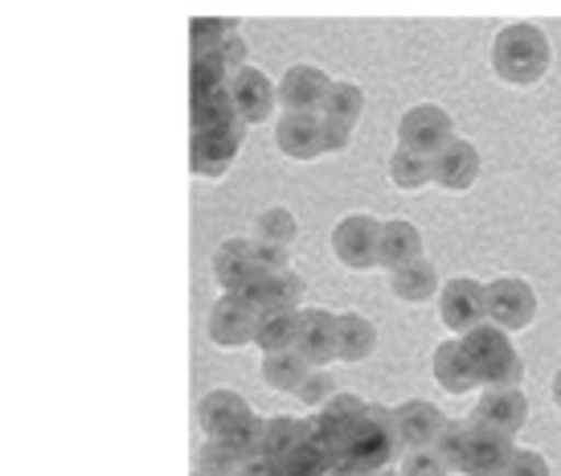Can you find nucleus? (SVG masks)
Here are the masks:
<instances>
[{
	"label": "nucleus",
	"instance_id": "nucleus-7",
	"mask_svg": "<svg viewBox=\"0 0 561 476\" xmlns=\"http://www.w3.org/2000/svg\"><path fill=\"white\" fill-rule=\"evenodd\" d=\"M377 238H381V218L357 209V214H344L341 223L332 226L328 242H332V254H336L341 268L369 271L377 268Z\"/></svg>",
	"mask_w": 561,
	"mask_h": 476
},
{
	"label": "nucleus",
	"instance_id": "nucleus-39",
	"mask_svg": "<svg viewBox=\"0 0 561 476\" xmlns=\"http://www.w3.org/2000/svg\"><path fill=\"white\" fill-rule=\"evenodd\" d=\"M353 132H357V127L320 120V144H324V152H348V148H353Z\"/></svg>",
	"mask_w": 561,
	"mask_h": 476
},
{
	"label": "nucleus",
	"instance_id": "nucleus-31",
	"mask_svg": "<svg viewBox=\"0 0 561 476\" xmlns=\"http://www.w3.org/2000/svg\"><path fill=\"white\" fill-rule=\"evenodd\" d=\"M238 33V16H193L188 21V42L193 54H214V49Z\"/></svg>",
	"mask_w": 561,
	"mask_h": 476
},
{
	"label": "nucleus",
	"instance_id": "nucleus-2",
	"mask_svg": "<svg viewBox=\"0 0 561 476\" xmlns=\"http://www.w3.org/2000/svg\"><path fill=\"white\" fill-rule=\"evenodd\" d=\"M393 452H402L398 435H393V407L369 403L365 419L344 440V456L324 476H360V473H377V468H390Z\"/></svg>",
	"mask_w": 561,
	"mask_h": 476
},
{
	"label": "nucleus",
	"instance_id": "nucleus-37",
	"mask_svg": "<svg viewBox=\"0 0 561 476\" xmlns=\"http://www.w3.org/2000/svg\"><path fill=\"white\" fill-rule=\"evenodd\" d=\"M214 58L221 63V70L226 75H234V70H242V66H250V46H247V37H242V30L234 33V37H226L218 49H214Z\"/></svg>",
	"mask_w": 561,
	"mask_h": 476
},
{
	"label": "nucleus",
	"instance_id": "nucleus-35",
	"mask_svg": "<svg viewBox=\"0 0 561 476\" xmlns=\"http://www.w3.org/2000/svg\"><path fill=\"white\" fill-rule=\"evenodd\" d=\"M398 473L402 476H451V468L438 461L435 447H410L398 464Z\"/></svg>",
	"mask_w": 561,
	"mask_h": 476
},
{
	"label": "nucleus",
	"instance_id": "nucleus-18",
	"mask_svg": "<svg viewBox=\"0 0 561 476\" xmlns=\"http://www.w3.org/2000/svg\"><path fill=\"white\" fill-rule=\"evenodd\" d=\"M275 148L283 157L299 160V165H312L324 157V144H320V115L312 112H279L275 115Z\"/></svg>",
	"mask_w": 561,
	"mask_h": 476
},
{
	"label": "nucleus",
	"instance_id": "nucleus-4",
	"mask_svg": "<svg viewBox=\"0 0 561 476\" xmlns=\"http://www.w3.org/2000/svg\"><path fill=\"white\" fill-rule=\"evenodd\" d=\"M537 313H541V301L525 275H496L492 284H483V320L504 329L508 337L533 329Z\"/></svg>",
	"mask_w": 561,
	"mask_h": 476
},
{
	"label": "nucleus",
	"instance_id": "nucleus-22",
	"mask_svg": "<svg viewBox=\"0 0 561 476\" xmlns=\"http://www.w3.org/2000/svg\"><path fill=\"white\" fill-rule=\"evenodd\" d=\"M438 287H443V275H438V268L431 259H414V263L390 271V292H393V301H402V304L435 301Z\"/></svg>",
	"mask_w": 561,
	"mask_h": 476
},
{
	"label": "nucleus",
	"instance_id": "nucleus-42",
	"mask_svg": "<svg viewBox=\"0 0 561 476\" xmlns=\"http://www.w3.org/2000/svg\"><path fill=\"white\" fill-rule=\"evenodd\" d=\"M360 476H402V473H398V468L390 464V468H377V473H360Z\"/></svg>",
	"mask_w": 561,
	"mask_h": 476
},
{
	"label": "nucleus",
	"instance_id": "nucleus-19",
	"mask_svg": "<svg viewBox=\"0 0 561 476\" xmlns=\"http://www.w3.org/2000/svg\"><path fill=\"white\" fill-rule=\"evenodd\" d=\"M414 259H426V238L414 223H405V218H390V223H381V238H377V268L386 271H398L405 263H414Z\"/></svg>",
	"mask_w": 561,
	"mask_h": 476
},
{
	"label": "nucleus",
	"instance_id": "nucleus-1",
	"mask_svg": "<svg viewBox=\"0 0 561 476\" xmlns=\"http://www.w3.org/2000/svg\"><path fill=\"white\" fill-rule=\"evenodd\" d=\"M488 63H492V75H496L504 87L529 91V87H537V82L546 79L549 66H553L549 33L541 30V25H533V21H513V25L496 30Z\"/></svg>",
	"mask_w": 561,
	"mask_h": 476
},
{
	"label": "nucleus",
	"instance_id": "nucleus-32",
	"mask_svg": "<svg viewBox=\"0 0 561 476\" xmlns=\"http://www.w3.org/2000/svg\"><path fill=\"white\" fill-rule=\"evenodd\" d=\"M242 461L226 440H205L197 447V476H238Z\"/></svg>",
	"mask_w": 561,
	"mask_h": 476
},
{
	"label": "nucleus",
	"instance_id": "nucleus-9",
	"mask_svg": "<svg viewBox=\"0 0 561 476\" xmlns=\"http://www.w3.org/2000/svg\"><path fill=\"white\" fill-rule=\"evenodd\" d=\"M226 95H230V107L247 127L263 124L279 112V99H275V79H266L259 66H242L226 79Z\"/></svg>",
	"mask_w": 561,
	"mask_h": 476
},
{
	"label": "nucleus",
	"instance_id": "nucleus-38",
	"mask_svg": "<svg viewBox=\"0 0 561 476\" xmlns=\"http://www.w3.org/2000/svg\"><path fill=\"white\" fill-rule=\"evenodd\" d=\"M250 254H254V268L259 271H287L291 268V259H287V247H271V242H259V238H250Z\"/></svg>",
	"mask_w": 561,
	"mask_h": 476
},
{
	"label": "nucleus",
	"instance_id": "nucleus-28",
	"mask_svg": "<svg viewBox=\"0 0 561 476\" xmlns=\"http://www.w3.org/2000/svg\"><path fill=\"white\" fill-rule=\"evenodd\" d=\"M312 365L304 362L296 350H283V353H266L263 358V382L275 390V395H296V386L308 378Z\"/></svg>",
	"mask_w": 561,
	"mask_h": 476
},
{
	"label": "nucleus",
	"instance_id": "nucleus-25",
	"mask_svg": "<svg viewBox=\"0 0 561 476\" xmlns=\"http://www.w3.org/2000/svg\"><path fill=\"white\" fill-rule=\"evenodd\" d=\"M360 115H365V91L348 79H332V87H328V95H324V107H320V120L357 127Z\"/></svg>",
	"mask_w": 561,
	"mask_h": 476
},
{
	"label": "nucleus",
	"instance_id": "nucleus-41",
	"mask_svg": "<svg viewBox=\"0 0 561 476\" xmlns=\"http://www.w3.org/2000/svg\"><path fill=\"white\" fill-rule=\"evenodd\" d=\"M549 395H553V403H558V411H561V365H558V374H553V382H549Z\"/></svg>",
	"mask_w": 561,
	"mask_h": 476
},
{
	"label": "nucleus",
	"instance_id": "nucleus-15",
	"mask_svg": "<svg viewBox=\"0 0 561 476\" xmlns=\"http://www.w3.org/2000/svg\"><path fill=\"white\" fill-rule=\"evenodd\" d=\"M254 308L247 301H238L234 292H221L218 304L209 308V320H205V333L218 350H242L254 337Z\"/></svg>",
	"mask_w": 561,
	"mask_h": 476
},
{
	"label": "nucleus",
	"instance_id": "nucleus-43",
	"mask_svg": "<svg viewBox=\"0 0 561 476\" xmlns=\"http://www.w3.org/2000/svg\"><path fill=\"white\" fill-rule=\"evenodd\" d=\"M193 476H197V473H193Z\"/></svg>",
	"mask_w": 561,
	"mask_h": 476
},
{
	"label": "nucleus",
	"instance_id": "nucleus-16",
	"mask_svg": "<svg viewBox=\"0 0 561 476\" xmlns=\"http://www.w3.org/2000/svg\"><path fill=\"white\" fill-rule=\"evenodd\" d=\"M443 423H447V415L431 398H405V403L393 407V435H398L402 452H410V447H431Z\"/></svg>",
	"mask_w": 561,
	"mask_h": 476
},
{
	"label": "nucleus",
	"instance_id": "nucleus-33",
	"mask_svg": "<svg viewBox=\"0 0 561 476\" xmlns=\"http://www.w3.org/2000/svg\"><path fill=\"white\" fill-rule=\"evenodd\" d=\"M435 456L451 473H459V464H463V447H468V419H447L443 428H438V435H435Z\"/></svg>",
	"mask_w": 561,
	"mask_h": 476
},
{
	"label": "nucleus",
	"instance_id": "nucleus-40",
	"mask_svg": "<svg viewBox=\"0 0 561 476\" xmlns=\"http://www.w3.org/2000/svg\"><path fill=\"white\" fill-rule=\"evenodd\" d=\"M271 476H316V473H308V468H299L291 461H275L271 464Z\"/></svg>",
	"mask_w": 561,
	"mask_h": 476
},
{
	"label": "nucleus",
	"instance_id": "nucleus-11",
	"mask_svg": "<svg viewBox=\"0 0 561 476\" xmlns=\"http://www.w3.org/2000/svg\"><path fill=\"white\" fill-rule=\"evenodd\" d=\"M328 87H332V79H328V70H320L316 63L287 66L279 79H275V99H279V112H312V115H320Z\"/></svg>",
	"mask_w": 561,
	"mask_h": 476
},
{
	"label": "nucleus",
	"instance_id": "nucleus-13",
	"mask_svg": "<svg viewBox=\"0 0 561 476\" xmlns=\"http://www.w3.org/2000/svg\"><path fill=\"white\" fill-rule=\"evenodd\" d=\"M254 407L247 403V395H238L230 386H214L197 398V428L205 431V440H226L247 423Z\"/></svg>",
	"mask_w": 561,
	"mask_h": 476
},
{
	"label": "nucleus",
	"instance_id": "nucleus-27",
	"mask_svg": "<svg viewBox=\"0 0 561 476\" xmlns=\"http://www.w3.org/2000/svg\"><path fill=\"white\" fill-rule=\"evenodd\" d=\"M386 177H390L393 190H402V193L426 190V185H431V157L410 152V148H393L390 160H386Z\"/></svg>",
	"mask_w": 561,
	"mask_h": 476
},
{
	"label": "nucleus",
	"instance_id": "nucleus-3",
	"mask_svg": "<svg viewBox=\"0 0 561 476\" xmlns=\"http://www.w3.org/2000/svg\"><path fill=\"white\" fill-rule=\"evenodd\" d=\"M459 345L480 386H525V358L504 329L483 320L471 333L459 337Z\"/></svg>",
	"mask_w": 561,
	"mask_h": 476
},
{
	"label": "nucleus",
	"instance_id": "nucleus-12",
	"mask_svg": "<svg viewBox=\"0 0 561 476\" xmlns=\"http://www.w3.org/2000/svg\"><path fill=\"white\" fill-rule=\"evenodd\" d=\"M480 169H483V157L480 148L463 136H455L447 148H438L435 157H431V185L447 193H468L476 181H480Z\"/></svg>",
	"mask_w": 561,
	"mask_h": 476
},
{
	"label": "nucleus",
	"instance_id": "nucleus-20",
	"mask_svg": "<svg viewBox=\"0 0 561 476\" xmlns=\"http://www.w3.org/2000/svg\"><path fill=\"white\" fill-rule=\"evenodd\" d=\"M431 374L435 382L443 386V395H471L480 382L471 374L468 358H463V345H459V337H447V341H438L435 353H431Z\"/></svg>",
	"mask_w": 561,
	"mask_h": 476
},
{
	"label": "nucleus",
	"instance_id": "nucleus-26",
	"mask_svg": "<svg viewBox=\"0 0 561 476\" xmlns=\"http://www.w3.org/2000/svg\"><path fill=\"white\" fill-rule=\"evenodd\" d=\"M308 435V419H296V415H271L263 419V456L271 464L287 461L291 447Z\"/></svg>",
	"mask_w": 561,
	"mask_h": 476
},
{
	"label": "nucleus",
	"instance_id": "nucleus-5",
	"mask_svg": "<svg viewBox=\"0 0 561 476\" xmlns=\"http://www.w3.org/2000/svg\"><path fill=\"white\" fill-rule=\"evenodd\" d=\"M250 127L242 120H226V124H209V127H193V148H188V169L205 181H218V177L230 173V165L242 152V140H247Z\"/></svg>",
	"mask_w": 561,
	"mask_h": 476
},
{
	"label": "nucleus",
	"instance_id": "nucleus-30",
	"mask_svg": "<svg viewBox=\"0 0 561 476\" xmlns=\"http://www.w3.org/2000/svg\"><path fill=\"white\" fill-rule=\"evenodd\" d=\"M299 235L296 214L287 206H266L259 218H254V238L259 242H271V247H291Z\"/></svg>",
	"mask_w": 561,
	"mask_h": 476
},
{
	"label": "nucleus",
	"instance_id": "nucleus-24",
	"mask_svg": "<svg viewBox=\"0 0 561 476\" xmlns=\"http://www.w3.org/2000/svg\"><path fill=\"white\" fill-rule=\"evenodd\" d=\"M296 320L299 313H275V308H266L254 317V337H250V345L263 353H283L296 345Z\"/></svg>",
	"mask_w": 561,
	"mask_h": 476
},
{
	"label": "nucleus",
	"instance_id": "nucleus-14",
	"mask_svg": "<svg viewBox=\"0 0 561 476\" xmlns=\"http://www.w3.org/2000/svg\"><path fill=\"white\" fill-rule=\"evenodd\" d=\"M291 350L312 370H328V365L336 362V313H328V308H299L296 345Z\"/></svg>",
	"mask_w": 561,
	"mask_h": 476
},
{
	"label": "nucleus",
	"instance_id": "nucleus-34",
	"mask_svg": "<svg viewBox=\"0 0 561 476\" xmlns=\"http://www.w3.org/2000/svg\"><path fill=\"white\" fill-rule=\"evenodd\" d=\"M332 395H336V382H332L328 370H308V378L296 386V403L304 411H320Z\"/></svg>",
	"mask_w": 561,
	"mask_h": 476
},
{
	"label": "nucleus",
	"instance_id": "nucleus-17",
	"mask_svg": "<svg viewBox=\"0 0 561 476\" xmlns=\"http://www.w3.org/2000/svg\"><path fill=\"white\" fill-rule=\"evenodd\" d=\"M513 452H516V440L468 423V447H463L459 476H504V468H508V461H513Z\"/></svg>",
	"mask_w": 561,
	"mask_h": 476
},
{
	"label": "nucleus",
	"instance_id": "nucleus-10",
	"mask_svg": "<svg viewBox=\"0 0 561 476\" xmlns=\"http://www.w3.org/2000/svg\"><path fill=\"white\" fill-rule=\"evenodd\" d=\"M435 301H438V320L447 325L451 337H463V333H471L476 325H483V284L476 275L443 280Z\"/></svg>",
	"mask_w": 561,
	"mask_h": 476
},
{
	"label": "nucleus",
	"instance_id": "nucleus-23",
	"mask_svg": "<svg viewBox=\"0 0 561 476\" xmlns=\"http://www.w3.org/2000/svg\"><path fill=\"white\" fill-rule=\"evenodd\" d=\"M209 271H214V280H218L221 292H238V287L250 280V271H254V254H250V238L234 235L218 242V251L209 259Z\"/></svg>",
	"mask_w": 561,
	"mask_h": 476
},
{
	"label": "nucleus",
	"instance_id": "nucleus-29",
	"mask_svg": "<svg viewBox=\"0 0 561 476\" xmlns=\"http://www.w3.org/2000/svg\"><path fill=\"white\" fill-rule=\"evenodd\" d=\"M308 301V280L299 275L296 268L287 271H275L271 275V292H266V308H275V313H299ZM263 308V313H266Z\"/></svg>",
	"mask_w": 561,
	"mask_h": 476
},
{
	"label": "nucleus",
	"instance_id": "nucleus-8",
	"mask_svg": "<svg viewBox=\"0 0 561 476\" xmlns=\"http://www.w3.org/2000/svg\"><path fill=\"white\" fill-rule=\"evenodd\" d=\"M468 423L516 440L525 431V423H529V398H525L520 386H483V395L476 403V411L468 415Z\"/></svg>",
	"mask_w": 561,
	"mask_h": 476
},
{
	"label": "nucleus",
	"instance_id": "nucleus-6",
	"mask_svg": "<svg viewBox=\"0 0 561 476\" xmlns=\"http://www.w3.org/2000/svg\"><path fill=\"white\" fill-rule=\"evenodd\" d=\"M459 132H455V120L443 103H414L398 115V148H410V152H422V157H435L438 148H447Z\"/></svg>",
	"mask_w": 561,
	"mask_h": 476
},
{
	"label": "nucleus",
	"instance_id": "nucleus-21",
	"mask_svg": "<svg viewBox=\"0 0 561 476\" xmlns=\"http://www.w3.org/2000/svg\"><path fill=\"white\" fill-rule=\"evenodd\" d=\"M377 353V325L360 313H336V362L360 365Z\"/></svg>",
	"mask_w": 561,
	"mask_h": 476
},
{
	"label": "nucleus",
	"instance_id": "nucleus-36",
	"mask_svg": "<svg viewBox=\"0 0 561 476\" xmlns=\"http://www.w3.org/2000/svg\"><path fill=\"white\" fill-rule=\"evenodd\" d=\"M504 476H553V468H549V461L541 456V452H537V447H520V444H516L513 461H508Z\"/></svg>",
	"mask_w": 561,
	"mask_h": 476
}]
</instances>
